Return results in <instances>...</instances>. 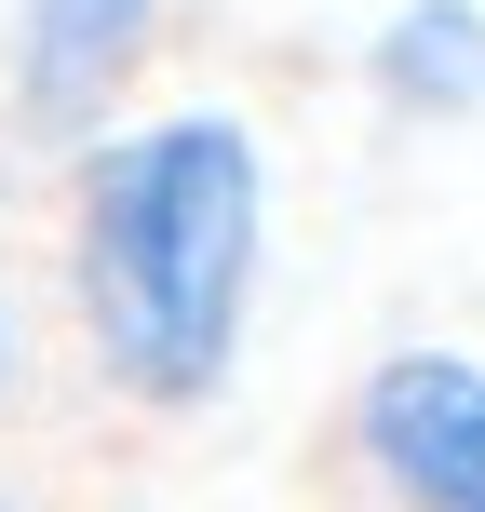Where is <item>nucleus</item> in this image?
<instances>
[{"mask_svg":"<svg viewBox=\"0 0 485 512\" xmlns=\"http://www.w3.org/2000/svg\"><path fill=\"white\" fill-rule=\"evenodd\" d=\"M270 256V149L230 108H162L81 149L68 176V297L95 337V378L122 405H216L256 324Z\"/></svg>","mask_w":485,"mask_h":512,"instance_id":"f257e3e1","label":"nucleus"},{"mask_svg":"<svg viewBox=\"0 0 485 512\" xmlns=\"http://www.w3.org/2000/svg\"><path fill=\"white\" fill-rule=\"evenodd\" d=\"M0 512H14V499H0Z\"/></svg>","mask_w":485,"mask_h":512,"instance_id":"423d86ee","label":"nucleus"},{"mask_svg":"<svg viewBox=\"0 0 485 512\" xmlns=\"http://www.w3.org/2000/svg\"><path fill=\"white\" fill-rule=\"evenodd\" d=\"M364 81L405 122H472L485 108V0H405L378 27V54H364Z\"/></svg>","mask_w":485,"mask_h":512,"instance_id":"20e7f679","label":"nucleus"},{"mask_svg":"<svg viewBox=\"0 0 485 512\" xmlns=\"http://www.w3.org/2000/svg\"><path fill=\"white\" fill-rule=\"evenodd\" d=\"M0 405H14V324H0Z\"/></svg>","mask_w":485,"mask_h":512,"instance_id":"39448f33","label":"nucleus"},{"mask_svg":"<svg viewBox=\"0 0 485 512\" xmlns=\"http://www.w3.org/2000/svg\"><path fill=\"white\" fill-rule=\"evenodd\" d=\"M351 445L391 512H485V364L472 351H378L351 391Z\"/></svg>","mask_w":485,"mask_h":512,"instance_id":"f03ea898","label":"nucleus"},{"mask_svg":"<svg viewBox=\"0 0 485 512\" xmlns=\"http://www.w3.org/2000/svg\"><path fill=\"white\" fill-rule=\"evenodd\" d=\"M162 0H14V108L41 135H95L108 95L149 68Z\"/></svg>","mask_w":485,"mask_h":512,"instance_id":"7ed1b4c3","label":"nucleus"}]
</instances>
